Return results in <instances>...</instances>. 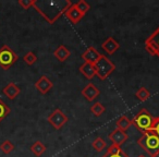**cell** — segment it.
Listing matches in <instances>:
<instances>
[{"label":"cell","instance_id":"obj_1","mask_svg":"<svg viewBox=\"0 0 159 157\" xmlns=\"http://www.w3.org/2000/svg\"><path fill=\"white\" fill-rule=\"evenodd\" d=\"M71 5L72 2L70 0H57V1L35 0L33 7L49 24H53L62 14L66 13Z\"/></svg>","mask_w":159,"mask_h":157},{"label":"cell","instance_id":"obj_2","mask_svg":"<svg viewBox=\"0 0 159 157\" xmlns=\"http://www.w3.org/2000/svg\"><path fill=\"white\" fill-rule=\"evenodd\" d=\"M137 144L150 157L159 152V136L154 131H148V132L142 134V136L137 140Z\"/></svg>","mask_w":159,"mask_h":157},{"label":"cell","instance_id":"obj_3","mask_svg":"<svg viewBox=\"0 0 159 157\" xmlns=\"http://www.w3.org/2000/svg\"><path fill=\"white\" fill-rule=\"evenodd\" d=\"M154 119L155 117H152L150 115L149 111L147 109L143 108L139 111V113H136L134 116V118L131 120V122L142 134H144V133L148 132V131H152Z\"/></svg>","mask_w":159,"mask_h":157},{"label":"cell","instance_id":"obj_4","mask_svg":"<svg viewBox=\"0 0 159 157\" xmlns=\"http://www.w3.org/2000/svg\"><path fill=\"white\" fill-rule=\"evenodd\" d=\"M96 75L99 77L100 80H106L107 77L115 71L116 66L111 60H109L105 55H102L98 61L95 64Z\"/></svg>","mask_w":159,"mask_h":157},{"label":"cell","instance_id":"obj_5","mask_svg":"<svg viewBox=\"0 0 159 157\" xmlns=\"http://www.w3.org/2000/svg\"><path fill=\"white\" fill-rule=\"evenodd\" d=\"M19 59V56L8 45H3L0 48V67L3 70L10 69Z\"/></svg>","mask_w":159,"mask_h":157},{"label":"cell","instance_id":"obj_6","mask_svg":"<svg viewBox=\"0 0 159 157\" xmlns=\"http://www.w3.org/2000/svg\"><path fill=\"white\" fill-rule=\"evenodd\" d=\"M145 49L149 55L159 58V26L145 39Z\"/></svg>","mask_w":159,"mask_h":157},{"label":"cell","instance_id":"obj_7","mask_svg":"<svg viewBox=\"0 0 159 157\" xmlns=\"http://www.w3.org/2000/svg\"><path fill=\"white\" fill-rule=\"evenodd\" d=\"M68 120L69 119H68V117H66V115L59 108L53 110L52 113L47 117V121H48L56 130H60V129L68 122Z\"/></svg>","mask_w":159,"mask_h":157},{"label":"cell","instance_id":"obj_8","mask_svg":"<svg viewBox=\"0 0 159 157\" xmlns=\"http://www.w3.org/2000/svg\"><path fill=\"white\" fill-rule=\"evenodd\" d=\"M52 86H53L52 82L49 80L46 75H42L35 83L36 90H37L40 94H43V95L48 93V92L52 89Z\"/></svg>","mask_w":159,"mask_h":157},{"label":"cell","instance_id":"obj_9","mask_svg":"<svg viewBox=\"0 0 159 157\" xmlns=\"http://www.w3.org/2000/svg\"><path fill=\"white\" fill-rule=\"evenodd\" d=\"M109 140L112 142V144H116L118 146H121L123 143H125V141L129 139V135L126 134V132L120 130V129H115L110 134L108 135Z\"/></svg>","mask_w":159,"mask_h":157},{"label":"cell","instance_id":"obj_10","mask_svg":"<svg viewBox=\"0 0 159 157\" xmlns=\"http://www.w3.org/2000/svg\"><path fill=\"white\" fill-rule=\"evenodd\" d=\"M82 95L84 96L89 102H93V100H95L96 98L100 95V91L96 87L95 84L89 83V84L82 90Z\"/></svg>","mask_w":159,"mask_h":157},{"label":"cell","instance_id":"obj_11","mask_svg":"<svg viewBox=\"0 0 159 157\" xmlns=\"http://www.w3.org/2000/svg\"><path fill=\"white\" fill-rule=\"evenodd\" d=\"M64 16L68 18V20L70 21L72 24H77L80 21L84 18V16L79 11V9L75 7L74 3H72V5L70 6V8L66 10V12L64 13Z\"/></svg>","mask_w":159,"mask_h":157},{"label":"cell","instance_id":"obj_12","mask_svg":"<svg viewBox=\"0 0 159 157\" xmlns=\"http://www.w3.org/2000/svg\"><path fill=\"white\" fill-rule=\"evenodd\" d=\"M100 56H102V53H98L95 47H89L82 53V58L84 60V62H89V63H93V64H95L98 61Z\"/></svg>","mask_w":159,"mask_h":157},{"label":"cell","instance_id":"obj_13","mask_svg":"<svg viewBox=\"0 0 159 157\" xmlns=\"http://www.w3.org/2000/svg\"><path fill=\"white\" fill-rule=\"evenodd\" d=\"M2 93L5 94L9 99L13 100V99H16V98L19 96V94L21 93V89L16 84V83L10 82L3 87Z\"/></svg>","mask_w":159,"mask_h":157},{"label":"cell","instance_id":"obj_14","mask_svg":"<svg viewBox=\"0 0 159 157\" xmlns=\"http://www.w3.org/2000/svg\"><path fill=\"white\" fill-rule=\"evenodd\" d=\"M102 48L108 53V55H113L120 48V44L113 37H108L102 44Z\"/></svg>","mask_w":159,"mask_h":157},{"label":"cell","instance_id":"obj_15","mask_svg":"<svg viewBox=\"0 0 159 157\" xmlns=\"http://www.w3.org/2000/svg\"><path fill=\"white\" fill-rule=\"evenodd\" d=\"M80 72L82 73L87 80H92L96 75V69L93 63L89 62H84L82 66L80 67Z\"/></svg>","mask_w":159,"mask_h":157},{"label":"cell","instance_id":"obj_16","mask_svg":"<svg viewBox=\"0 0 159 157\" xmlns=\"http://www.w3.org/2000/svg\"><path fill=\"white\" fill-rule=\"evenodd\" d=\"M70 55H71L70 50H69L66 46H63V45H60V46L53 51V56H55L60 62H64L70 57Z\"/></svg>","mask_w":159,"mask_h":157},{"label":"cell","instance_id":"obj_17","mask_svg":"<svg viewBox=\"0 0 159 157\" xmlns=\"http://www.w3.org/2000/svg\"><path fill=\"white\" fill-rule=\"evenodd\" d=\"M131 126H132V122H131V120L129 119L126 116H121V117L116 121V127H117L118 129H120V130L124 131V132H125Z\"/></svg>","mask_w":159,"mask_h":157},{"label":"cell","instance_id":"obj_18","mask_svg":"<svg viewBox=\"0 0 159 157\" xmlns=\"http://www.w3.org/2000/svg\"><path fill=\"white\" fill-rule=\"evenodd\" d=\"M31 150L35 156L40 157L45 152H46V146H45L40 141H36L35 143L31 146Z\"/></svg>","mask_w":159,"mask_h":157},{"label":"cell","instance_id":"obj_19","mask_svg":"<svg viewBox=\"0 0 159 157\" xmlns=\"http://www.w3.org/2000/svg\"><path fill=\"white\" fill-rule=\"evenodd\" d=\"M10 113H11L10 107L0 98V122L2 121L6 117H8Z\"/></svg>","mask_w":159,"mask_h":157},{"label":"cell","instance_id":"obj_20","mask_svg":"<svg viewBox=\"0 0 159 157\" xmlns=\"http://www.w3.org/2000/svg\"><path fill=\"white\" fill-rule=\"evenodd\" d=\"M135 96L137 97V99H139L141 102H145L150 97V93L146 87H139L135 93Z\"/></svg>","mask_w":159,"mask_h":157},{"label":"cell","instance_id":"obj_21","mask_svg":"<svg viewBox=\"0 0 159 157\" xmlns=\"http://www.w3.org/2000/svg\"><path fill=\"white\" fill-rule=\"evenodd\" d=\"M92 146H93V148L96 152H102V150H104L105 148H106L107 144H106V142L102 140V137H97V139H95L93 141Z\"/></svg>","mask_w":159,"mask_h":157},{"label":"cell","instance_id":"obj_22","mask_svg":"<svg viewBox=\"0 0 159 157\" xmlns=\"http://www.w3.org/2000/svg\"><path fill=\"white\" fill-rule=\"evenodd\" d=\"M105 110H106V108H105L104 105L100 104V103H95V104L92 105V107H91L92 113H94V116H96V117L102 116V113H105Z\"/></svg>","mask_w":159,"mask_h":157},{"label":"cell","instance_id":"obj_23","mask_svg":"<svg viewBox=\"0 0 159 157\" xmlns=\"http://www.w3.org/2000/svg\"><path fill=\"white\" fill-rule=\"evenodd\" d=\"M74 5H75V7L79 9V11L83 14V16H85V14L89 12V10L91 9V6H89V3L85 1V0H80V1H77V2L74 3Z\"/></svg>","mask_w":159,"mask_h":157},{"label":"cell","instance_id":"obj_24","mask_svg":"<svg viewBox=\"0 0 159 157\" xmlns=\"http://www.w3.org/2000/svg\"><path fill=\"white\" fill-rule=\"evenodd\" d=\"M0 150H2L3 154H10L14 150V145L10 140H6L0 144Z\"/></svg>","mask_w":159,"mask_h":157},{"label":"cell","instance_id":"obj_25","mask_svg":"<svg viewBox=\"0 0 159 157\" xmlns=\"http://www.w3.org/2000/svg\"><path fill=\"white\" fill-rule=\"evenodd\" d=\"M23 60H24V62L27 66H33V64L37 61V56H36L33 51H29V53L24 55Z\"/></svg>","mask_w":159,"mask_h":157},{"label":"cell","instance_id":"obj_26","mask_svg":"<svg viewBox=\"0 0 159 157\" xmlns=\"http://www.w3.org/2000/svg\"><path fill=\"white\" fill-rule=\"evenodd\" d=\"M122 150H123L121 148V146H118V145H116V144H111V145L108 146V148H107L106 154H109V155L119 154V153H121Z\"/></svg>","mask_w":159,"mask_h":157},{"label":"cell","instance_id":"obj_27","mask_svg":"<svg viewBox=\"0 0 159 157\" xmlns=\"http://www.w3.org/2000/svg\"><path fill=\"white\" fill-rule=\"evenodd\" d=\"M34 2H35V0H19V1H18V3L24 10H27V9H30L31 7H33Z\"/></svg>","mask_w":159,"mask_h":157},{"label":"cell","instance_id":"obj_28","mask_svg":"<svg viewBox=\"0 0 159 157\" xmlns=\"http://www.w3.org/2000/svg\"><path fill=\"white\" fill-rule=\"evenodd\" d=\"M152 131H154V132L156 133V134L159 136V116L155 117V119H154V124H152Z\"/></svg>","mask_w":159,"mask_h":157},{"label":"cell","instance_id":"obj_29","mask_svg":"<svg viewBox=\"0 0 159 157\" xmlns=\"http://www.w3.org/2000/svg\"><path fill=\"white\" fill-rule=\"evenodd\" d=\"M104 156H105V157H130L128 154H126L125 152H123V150H122L121 153H119V154H113V155L105 154Z\"/></svg>","mask_w":159,"mask_h":157},{"label":"cell","instance_id":"obj_30","mask_svg":"<svg viewBox=\"0 0 159 157\" xmlns=\"http://www.w3.org/2000/svg\"><path fill=\"white\" fill-rule=\"evenodd\" d=\"M152 157H159V152H158V153H156V154H155L154 156H152Z\"/></svg>","mask_w":159,"mask_h":157},{"label":"cell","instance_id":"obj_31","mask_svg":"<svg viewBox=\"0 0 159 157\" xmlns=\"http://www.w3.org/2000/svg\"><path fill=\"white\" fill-rule=\"evenodd\" d=\"M137 157H146V156H145V155H139Z\"/></svg>","mask_w":159,"mask_h":157},{"label":"cell","instance_id":"obj_32","mask_svg":"<svg viewBox=\"0 0 159 157\" xmlns=\"http://www.w3.org/2000/svg\"><path fill=\"white\" fill-rule=\"evenodd\" d=\"M102 157H105V156H102Z\"/></svg>","mask_w":159,"mask_h":157}]
</instances>
